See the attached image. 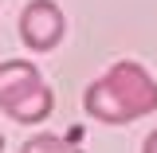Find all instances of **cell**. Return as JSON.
I'll return each instance as SVG.
<instances>
[{"label": "cell", "instance_id": "obj_2", "mask_svg": "<svg viewBox=\"0 0 157 153\" xmlns=\"http://www.w3.org/2000/svg\"><path fill=\"white\" fill-rule=\"evenodd\" d=\"M0 110L24 126H36L55 110V94L43 82L36 63H28V59L0 63Z\"/></svg>", "mask_w": 157, "mask_h": 153}, {"label": "cell", "instance_id": "obj_6", "mask_svg": "<svg viewBox=\"0 0 157 153\" xmlns=\"http://www.w3.org/2000/svg\"><path fill=\"white\" fill-rule=\"evenodd\" d=\"M0 149H4V134H0Z\"/></svg>", "mask_w": 157, "mask_h": 153}, {"label": "cell", "instance_id": "obj_1", "mask_svg": "<svg viewBox=\"0 0 157 153\" xmlns=\"http://www.w3.org/2000/svg\"><path fill=\"white\" fill-rule=\"evenodd\" d=\"M82 110L106 126L137 122V118L157 110V82L141 63L122 59L82 90Z\"/></svg>", "mask_w": 157, "mask_h": 153}, {"label": "cell", "instance_id": "obj_4", "mask_svg": "<svg viewBox=\"0 0 157 153\" xmlns=\"http://www.w3.org/2000/svg\"><path fill=\"white\" fill-rule=\"evenodd\" d=\"M20 153H82L78 145H71L67 137H55V134H36L28 137L24 145H20Z\"/></svg>", "mask_w": 157, "mask_h": 153}, {"label": "cell", "instance_id": "obj_3", "mask_svg": "<svg viewBox=\"0 0 157 153\" xmlns=\"http://www.w3.org/2000/svg\"><path fill=\"white\" fill-rule=\"evenodd\" d=\"M63 32H67V20H63V8L55 0H28L24 4V12H20V39L32 51L59 47Z\"/></svg>", "mask_w": 157, "mask_h": 153}, {"label": "cell", "instance_id": "obj_5", "mask_svg": "<svg viewBox=\"0 0 157 153\" xmlns=\"http://www.w3.org/2000/svg\"><path fill=\"white\" fill-rule=\"evenodd\" d=\"M141 153H157V130L149 137H145V145H141Z\"/></svg>", "mask_w": 157, "mask_h": 153}]
</instances>
